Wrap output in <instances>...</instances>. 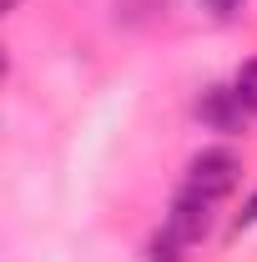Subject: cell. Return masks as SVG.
Instances as JSON below:
<instances>
[{"mask_svg": "<svg viewBox=\"0 0 257 262\" xmlns=\"http://www.w3.org/2000/svg\"><path fill=\"white\" fill-rule=\"evenodd\" d=\"M237 182H242V162H237L232 151H222V146H212V151H197L192 166H187V192H197L202 202H217V196H227Z\"/></svg>", "mask_w": 257, "mask_h": 262, "instance_id": "cell-1", "label": "cell"}, {"mask_svg": "<svg viewBox=\"0 0 257 262\" xmlns=\"http://www.w3.org/2000/svg\"><path fill=\"white\" fill-rule=\"evenodd\" d=\"M247 227H257V192L242 202V212H237V222H232V232H247Z\"/></svg>", "mask_w": 257, "mask_h": 262, "instance_id": "cell-6", "label": "cell"}, {"mask_svg": "<svg viewBox=\"0 0 257 262\" xmlns=\"http://www.w3.org/2000/svg\"><path fill=\"white\" fill-rule=\"evenodd\" d=\"M182 247H187V242H177L172 232H157V237L146 242V262H187Z\"/></svg>", "mask_w": 257, "mask_h": 262, "instance_id": "cell-4", "label": "cell"}, {"mask_svg": "<svg viewBox=\"0 0 257 262\" xmlns=\"http://www.w3.org/2000/svg\"><path fill=\"white\" fill-rule=\"evenodd\" d=\"M207 227H212V212H207V202L197 192H182L177 202H172V212H166V232L177 237V242H202L207 237Z\"/></svg>", "mask_w": 257, "mask_h": 262, "instance_id": "cell-3", "label": "cell"}, {"mask_svg": "<svg viewBox=\"0 0 257 262\" xmlns=\"http://www.w3.org/2000/svg\"><path fill=\"white\" fill-rule=\"evenodd\" d=\"M15 5H20V0H5V10H15Z\"/></svg>", "mask_w": 257, "mask_h": 262, "instance_id": "cell-8", "label": "cell"}, {"mask_svg": "<svg viewBox=\"0 0 257 262\" xmlns=\"http://www.w3.org/2000/svg\"><path fill=\"white\" fill-rule=\"evenodd\" d=\"M232 91L242 96V106H247V111H257V61H242V66H237Z\"/></svg>", "mask_w": 257, "mask_h": 262, "instance_id": "cell-5", "label": "cell"}, {"mask_svg": "<svg viewBox=\"0 0 257 262\" xmlns=\"http://www.w3.org/2000/svg\"><path fill=\"white\" fill-rule=\"evenodd\" d=\"M202 5H207L217 20H227V15H237V10H242V0H202Z\"/></svg>", "mask_w": 257, "mask_h": 262, "instance_id": "cell-7", "label": "cell"}, {"mask_svg": "<svg viewBox=\"0 0 257 262\" xmlns=\"http://www.w3.org/2000/svg\"><path fill=\"white\" fill-rule=\"evenodd\" d=\"M197 116H202V126L222 131V136H237L247 126V106H242V96L232 86H207L197 96Z\"/></svg>", "mask_w": 257, "mask_h": 262, "instance_id": "cell-2", "label": "cell"}]
</instances>
